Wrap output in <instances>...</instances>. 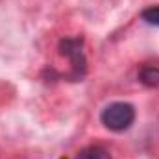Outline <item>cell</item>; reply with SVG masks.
<instances>
[{
	"instance_id": "6da1fadb",
	"label": "cell",
	"mask_w": 159,
	"mask_h": 159,
	"mask_svg": "<svg viewBox=\"0 0 159 159\" xmlns=\"http://www.w3.org/2000/svg\"><path fill=\"white\" fill-rule=\"evenodd\" d=\"M100 120L111 131H124L135 120V107L128 102H113L102 109Z\"/></svg>"
},
{
	"instance_id": "7a4b0ae2",
	"label": "cell",
	"mask_w": 159,
	"mask_h": 159,
	"mask_svg": "<svg viewBox=\"0 0 159 159\" xmlns=\"http://www.w3.org/2000/svg\"><path fill=\"white\" fill-rule=\"evenodd\" d=\"M61 54L67 56V57L72 61L74 72L81 78L83 72H85V56H83V52H81V43H80L78 39L63 41V43H61Z\"/></svg>"
},
{
	"instance_id": "3957f363",
	"label": "cell",
	"mask_w": 159,
	"mask_h": 159,
	"mask_svg": "<svg viewBox=\"0 0 159 159\" xmlns=\"http://www.w3.org/2000/svg\"><path fill=\"white\" fill-rule=\"evenodd\" d=\"M76 159H113V157L102 146H89V148L81 150L78 156H76Z\"/></svg>"
},
{
	"instance_id": "277c9868",
	"label": "cell",
	"mask_w": 159,
	"mask_h": 159,
	"mask_svg": "<svg viewBox=\"0 0 159 159\" xmlns=\"http://www.w3.org/2000/svg\"><path fill=\"white\" fill-rule=\"evenodd\" d=\"M139 80L148 87H159V69L157 67H144L139 72Z\"/></svg>"
},
{
	"instance_id": "5b68a950",
	"label": "cell",
	"mask_w": 159,
	"mask_h": 159,
	"mask_svg": "<svg viewBox=\"0 0 159 159\" xmlns=\"http://www.w3.org/2000/svg\"><path fill=\"white\" fill-rule=\"evenodd\" d=\"M141 17H143L144 22H148V24H152V26H159V6H150V7H146V9L141 13Z\"/></svg>"
}]
</instances>
